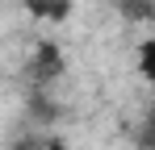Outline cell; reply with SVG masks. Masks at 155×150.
Returning <instances> with one entry per match:
<instances>
[{
  "mask_svg": "<svg viewBox=\"0 0 155 150\" xmlns=\"http://www.w3.org/2000/svg\"><path fill=\"white\" fill-rule=\"evenodd\" d=\"M117 8L130 21H151L155 17V0H117Z\"/></svg>",
  "mask_w": 155,
  "mask_h": 150,
  "instance_id": "4",
  "label": "cell"
},
{
  "mask_svg": "<svg viewBox=\"0 0 155 150\" xmlns=\"http://www.w3.org/2000/svg\"><path fill=\"white\" fill-rule=\"evenodd\" d=\"M138 146H143V150H155V113L143 121V129H138Z\"/></svg>",
  "mask_w": 155,
  "mask_h": 150,
  "instance_id": "5",
  "label": "cell"
},
{
  "mask_svg": "<svg viewBox=\"0 0 155 150\" xmlns=\"http://www.w3.org/2000/svg\"><path fill=\"white\" fill-rule=\"evenodd\" d=\"M138 75H143V79L155 88V33L138 42Z\"/></svg>",
  "mask_w": 155,
  "mask_h": 150,
  "instance_id": "3",
  "label": "cell"
},
{
  "mask_svg": "<svg viewBox=\"0 0 155 150\" xmlns=\"http://www.w3.org/2000/svg\"><path fill=\"white\" fill-rule=\"evenodd\" d=\"M25 8L42 21H67L71 17V0H25Z\"/></svg>",
  "mask_w": 155,
  "mask_h": 150,
  "instance_id": "2",
  "label": "cell"
},
{
  "mask_svg": "<svg viewBox=\"0 0 155 150\" xmlns=\"http://www.w3.org/2000/svg\"><path fill=\"white\" fill-rule=\"evenodd\" d=\"M63 71H67L63 50L54 46V42H38L34 54H29V88L51 92V83H54V79H63Z\"/></svg>",
  "mask_w": 155,
  "mask_h": 150,
  "instance_id": "1",
  "label": "cell"
},
{
  "mask_svg": "<svg viewBox=\"0 0 155 150\" xmlns=\"http://www.w3.org/2000/svg\"><path fill=\"white\" fill-rule=\"evenodd\" d=\"M42 150H71V142H67V138H46Z\"/></svg>",
  "mask_w": 155,
  "mask_h": 150,
  "instance_id": "7",
  "label": "cell"
},
{
  "mask_svg": "<svg viewBox=\"0 0 155 150\" xmlns=\"http://www.w3.org/2000/svg\"><path fill=\"white\" fill-rule=\"evenodd\" d=\"M42 146H46V138H42V133H25V138H17L8 150H42Z\"/></svg>",
  "mask_w": 155,
  "mask_h": 150,
  "instance_id": "6",
  "label": "cell"
}]
</instances>
